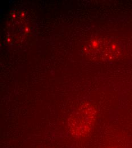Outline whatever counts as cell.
Instances as JSON below:
<instances>
[{
  "instance_id": "6da1fadb",
  "label": "cell",
  "mask_w": 132,
  "mask_h": 148,
  "mask_svg": "<svg viewBox=\"0 0 132 148\" xmlns=\"http://www.w3.org/2000/svg\"><path fill=\"white\" fill-rule=\"evenodd\" d=\"M96 110L94 105L83 104L69 120V128L72 136L84 137L88 136L94 125Z\"/></svg>"
},
{
  "instance_id": "7a4b0ae2",
  "label": "cell",
  "mask_w": 132,
  "mask_h": 148,
  "mask_svg": "<svg viewBox=\"0 0 132 148\" xmlns=\"http://www.w3.org/2000/svg\"><path fill=\"white\" fill-rule=\"evenodd\" d=\"M108 148H117L116 147H108Z\"/></svg>"
}]
</instances>
